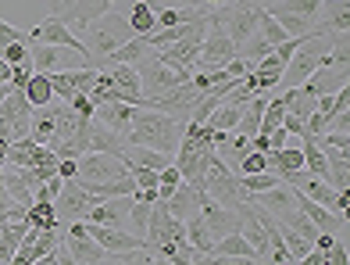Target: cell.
<instances>
[{"instance_id":"6da1fadb","label":"cell","mask_w":350,"mask_h":265,"mask_svg":"<svg viewBox=\"0 0 350 265\" xmlns=\"http://www.w3.org/2000/svg\"><path fill=\"white\" fill-rule=\"evenodd\" d=\"M183 129H186V122L172 118V115H161V112H154V108H133L125 147H150V151H161L168 158H175Z\"/></svg>"},{"instance_id":"7a4b0ae2","label":"cell","mask_w":350,"mask_h":265,"mask_svg":"<svg viewBox=\"0 0 350 265\" xmlns=\"http://www.w3.org/2000/svg\"><path fill=\"white\" fill-rule=\"evenodd\" d=\"M136 75H139V93L143 101H157L161 93L175 90L193 79V72H186L179 65H172V61H165L157 51H150L143 61H136Z\"/></svg>"},{"instance_id":"3957f363","label":"cell","mask_w":350,"mask_h":265,"mask_svg":"<svg viewBox=\"0 0 350 265\" xmlns=\"http://www.w3.org/2000/svg\"><path fill=\"white\" fill-rule=\"evenodd\" d=\"M136 33H133V25H129V18L125 14H115V11H107V14H100L97 22H93L90 29H86V54H90V61L97 65V61H104L107 54H115L122 43H129Z\"/></svg>"},{"instance_id":"277c9868","label":"cell","mask_w":350,"mask_h":265,"mask_svg":"<svg viewBox=\"0 0 350 265\" xmlns=\"http://www.w3.org/2000/svg\"><path fill=\"white\" fill-rule=\"evenodd\" d=\"M325 54H329V36H322V33L304 36V40H300V47L293 51L290 65H286V72H282V86H286V90L304 86L311 75L318 72V65L325 61Z\"/></svg>"},{"instance_id":"5b68a950","label":"cell","mask_w":350,"mask_h":265,"mask_svg":"<svg viewBox=\"0 0 350 265\" xmlns=\"http://www.w3.org/2000/svg\"><path fill=\"white\" fill-rule=\"evenodd\" d=\"M208 25L221 29V33L240 47L258 29V8H250V0H226L221 8H215L208 14Z\"/></svg>"},{"instance_id":"8992f818","label":"cell","mask_w":350,"mask_h":265,"mask_svg":"<svg viewBox=\"0 0 350 265\" xmlns=\"http://www.w3.org/2000/svg\"><path fill=\"white\" fill-rule=\"evenodd\" d=\"M200 190H204V194H211V197L218 201V205H226V208H236L240 201H247L240 176H236V173H232V168H229L226 162H221V158H215V162L208 165V173H204Z\"/></svg>"},{"instance_id":"52a82bcc","label":"cell","mask_w":350,"mask_h":265,"mask_svg":"<svg viewBox=\"0 0 350 265\" xmlns=\"http://www.w3.org/2000/svg\"><path fill=\"white\" fill-rule=\"evenodd\" d=\"M236 58V43L221 33V29L208 25V36L200 43V54L193 61V72H221Z\"/></svg>"},{"instance_id":"ba28073f","label":"cell","mask_w":350,"mask_h":265,"mask_svg":"<svg viewBox=\"0 0 350 265\" xmlns=\"http://www.w3.org/2000/svg\"><path fill=\"white\" fill-rule=\"evenodd\" d=\"M197 205H200V219H204V226H208V233L218 240V237H229V233H240V212L236 208H226V205H218V201L211 197V194H204L200 190V197H197Z\"/></svg>"},{"instance_id":"9c48e42d","label":"cell","mask_w":350,"mask_h":265,"mask_svg":"<svg viewBox=\"0 0 350 265\" xmlns=\"http://www.w3.org/2000/svg\"><path fill=\"white\" fill-rule=\"evenodd\" d=\"M93 205H97V197L86 194L83 186H79V179H65V186H61V194L54 201V212H57L61 223H83Z\"/></svg>"},{"instance_id":"30bf717a","label":"cell","mask_w":350,"mask_h":265,"mask_svg":"<svg viewBox=\"0 0 350 265\" xmlns=\"http://www.w3.org/2000/svg\"><path fill=\"white\" fill-rule=\"evenodd\" d=\"M122 176H129L125 162L115 158V154H97V151L83 154L79 158V173H75V179H83V183H107V179H122Z\"/></svg>"},{"instance_id":"8fae6325","label":"cell","mask_w":350,"mask_h":265,"mask_svg":"<svg viewBox=\"0 0 350 265\" xmlns=\"http://www.w3.org/2000/svg\"><path fill=\"white\" fill-rule=\"evenodd\" d=\"M65 226H68V229L61 233V247H65V251H68L79 265H97V262L107 258V251L90 237L83 223H65Z\"/></svg>"},{"instance_id":"7c38bea8","label":"cell","mask_w":350,"mask_h":265,"mask_svg":"<svg viewBox=\"0 0 350 265\" xmlns=\"http://www.w3.org/2000/svg\"><path fill=\"white\" fill-rule=\"evenodd\" d=\"M197 101H200V90L193 86V79H189V83H183V86L161 93L157 101H147V108H154V112H161V115H172V118H179V122H189Z\"/></svg>"},{"instance_id":"4fadbf2b","label":"cell","mask_w":350,"mask_h":265,"mask_svg":"<svg viewBox=\"0 0 350 265\" xmlns=\"http://www.w3.org/2000/svg\"><path fill=\"white\" fill-rule=\"evenodd\" d=\"M29 40H33V43H46V47H61V51H75V54H83V58L90 61L86 43L79 40L61 18H43L33 33H29Z\"/></svg>"},{"instance_id":"5bb4252c","label":"cell","mask_w":350,"mask_h":265,"mask_svg":"<svg viewBox=\"0 0 350 265\" xmlns=\"http://www.w3.org/2000/svg\"><path fill=\"white\" fill-rule=\"evenodd\" d=\"M97 75H100V68H93V65H86V68H68V72L51 75L54 97L68 101V97H75V93H90L93 83H97Z\"/></svg>"},{"instance_id":"9a60e30c","label":"cell","mask_w":350,"mask_h":265,"mask_svg":"<svg viewBox=\"0 0 350 265\" xmlns=\"http://www.w3.org/2000/svg\"><path fill=\"white\" fill-rule=\"evenodd\" d=\"M350 29V4L347 0H322L314 18V33L322 36H347Z\"/></svg>"},{"instance_id":"2e32d148","label":"cell","mask_w":350,"mask_h":265,"mask_svg":"<svg viewBox=\"0 0 350 265\" xmlns=\"http://www.w3.org/2000/svg\"><path fill=\"white\" fill-rule=\"evenodd\" d=\"M111 4H115V0H72V4L57 14V18L65 22L68 29H90L93 22L100 18V14L111 11ZM51 18H54V14H51Z\"/></svg>"},{"instance_id":"e0dca14e","label":"cell","mask_w":350,"mask_h":265,"mask_svg":"<svg viewBox=\"0 0 350 265\" xmlns=\"http://www.w3.org/2000/svg\"><path fill=\"white\" fill-rule=\"evenodd\" d=\"M83 226H86V233L104 247L107 255H125V251H136V247H143V240L136 237V233L111 229V226H97V223H83Z\"/></svg>"},{"instance_id":"ac0fdd59","label":"cell","mask_w":350,"mask_h":265,"mask_svg":"<svg viewBox=\"0 0 350 265\" xmlns=\"http://www.w3.org/2000/svg\"><path fill=\"white\" fill-rule=\"evenodd\" d=\"M129 208H133V197H111V201H97L90 208V215L83 223H97V226H111V229H122L129 223Z\"/></svg>"},{"instance_id":"d6986e66","label":"cell","mask_w":350,"mask_h":265,"mask_svg":"<svg viewBox=\"0 0 350 265\" xmlns=\"http://www.w3.org/2000/svg\"><path fill=\"white\" fill-rule=\"evenodd\" d=\"M247 201H254L258 208H265L275 223H286V219H290V215L297 212L293 190H290V186H282V183L272 186V190H265V194H254V197H247Z\"/></svg>"},{"instance_id":"ffe728a7","label":"cell","mask_w":350,"mask_h":265,"mask_svg":"<svg viewBox=\"0 0 350 265\" xmlns=\"http://www.w3.org/2000/svg\"><path fill=\"white\" fill-rule=\"evenodd\" d=\"M318 8H322V0H279V4L268 8V14L279 22V18H293L300 25L314 29V18H318Z\"/></svg>"},{"instance_id":"44dd1931","label":"cell","mask_w":350,"mask_h":265,"mask_svg":"<svg viewBox=\"0 0 350 265\" xmlns=\"http://www.w3.org/2000/svg\"><path fill=\"white\" fill-rule=\"evenodd\" d=\"M90 151H97V154H115V158H125V136L115 133V129H107L104 122L97 118H90Z\"/></svg>"},{"instance_id":"7402d4cb","label":"cell","mask_w":350,"mask_h":265,"mask_svg":"<svg viewBox=\"0 0 350 265\" xmlns=\"http://www.w3.org/2000/svg\"><path fill=\"white\" fill-rule=\"evenodd\" d=\"M347 83H350V75H347L343 68H336V65H329V54H325V61L318 65V72L304 83V90L314 93V97H322V93H336V90L347 86Z\"/></svg>"},{"instance_id":"603a6c76","label":"cell","mask_w":350,"mask_h":265,"mask_svg":"<svg viewBox=\"0 0 350 265\" xmlns=\"http://www.w3.org/2000/svg\"><path fill=\"white\" fill-rule=\"evenodd\" d=\"M197 197H200V186H193V183H179L175 186V194L165 201V208L175 215V219H193V215H200V205H197Z\"/></svg>"},{"instance_id":"cb8c5ba5","label":"cell","mask_w":350,"mask_h":265,"mask_svg":"<svg viewBox=\"0 0 350 265\" xmlns=\"http://www.w3.org/2000/svg\"><path fill=\"white\" fill-rule=\"evenodd\" d=\"M93 118L125 136L129 133V122H133V108L122 104V101H100V104H93Z\"/></svg>"},{"instance_id":"d4e9b609","label":"cell","mask_w":350,"mask_h":265,"mask_svg":"<svg viewBox=\"0 0 350 265\" xmlns=\"http://www.w3.org/2000/svg\"><path fill=\"white\" fill-rule=\"evenodd\" d=\"M147 54H150L147 40H143V36H133L129 43H122L115 54H107L104 61H97V65H93V68H100V65H136V61H143Z\"/></svg>"},{"instance_id":"484cf974","label":"cell","mask_w":350,"mask_h":265,"mask_svg":"<svg viewBox=\"0 0 350 265\" xmlns=\"http://www.w3.org/2000/svg\"><path fill=\"white\" fill-rule=\"evenodd\" d=\"M325 165H329V186L332 190H350V158L347 151H332L325 147Z\"/></svg>"},{"instance_id":"4316f807","label":"cell","mask_w":350,"mask_h":265,"mask_svg":"<svg viewBox=\"0 0 350 265\" xmlns=\"http://www.w3.org/2000/svg\"><path fill=\"white\" fill-rule=\"evenodd\" d=\"M0 183H4V190L18 201V205L25 208H33V190H29V183L22 176V168H14V165H0Z\"/></svg>"},{"instance_id":"83f0119b","label":"cell","mask_w":350,"mask_h":265,"mask_svg":"<svg viewBox=\"0 0 350 265\" xmlns=\"http://www.w3.org/2000/svg\"><path fill=\"white\" fill-rule=\"evenodd\" d=\"M25 101L29 108H46L54 104V86H51V72H33L25 83Z\"/></svg>"},{"instance_id":"f1b7e54d","label":"cell","mask_w":350,"mask_h":265,"mask_svg":"<svg viewBox=\"0 0 350 265\" xmlns=\"http://www.w3.org/2000/svg\"><path fill=\"white\" fill-rule=\"evenodd\" d=\"M243 108L247 104H232V101H221L215 112H211V118L204 122L208 129H215V133H232L236 129V122H240V115H243Z\"/></svg>"},{"instance_id":"f546056e","label":"cell","mask_w":350,"mask_h":265,"mask_svg":"<svg viewBox=\"0 0 350 265\" xmlns=\"http://www.w3.org/2000/svg\"><path fill=\"white\" fill-rule=\"evenodd\" d=\"M272 51H275V47L268 43V40H265V36L258 33V29H254V33H250V36H247V40H243L240 47H236V58H240V61H247V65L254 68V65H258L261 58H268Z\"/></svg>"},{"instance_id":"4dcf8cb0","label":"cell","mask_w":350,"mask_h":265,"mask_svg":"<svg viewBox=\"0 0 350 265\" xmlns=\"http://www.w3.org/2000/svg\"><path fill=\"white\" fill-rule=\"evenodd\" d=\"M183 226H186V240H189V247H193V251H197V258L211 255V247H215V237L208 233V226H204V219H200V215H193V219H186Z\"/></svg>"},{"instance_id":"1f68e13d","label":"cell","mask_w":350,"mask_h":265,"mask_svg":"<svg viewBox=\"0 0 350 265\" xmlns=\"http://www.w3.org/2000/svg\"><path fill=\"white\" fill-rule=\"evenodd\" d=\"M122 162H129V165H143V168H154V173H161V168L172 165L168 154L161 151H150V147H125V158Z\"/></svg>"},{"instance_id":"d6a6232c","label":"cell","mask_w":350,"mask_h":265,"mask_svg":"<svg viewBox=\"0 0 350 265\" xmlns=\"http://www.w3.org/2000/svg\"><path fill=\"white\" fill-rule=\"evenodd\" d=\"M211 255H229V258H258L254 255V247L250 240L243 237V233H229V237H218L215 247H211Z\"/></svg>"},{"instance_id":"836d02e7","label":"cell","mask_w":350,"mask_h":265,"mask_svg":"<svg viewBox=\"0 0 350 265\" xmlns=\"http://www.w3.org/2000/svg\"><path fill=\"white\" fill-rule=\"evenodd\" d=\"M125 18H129V25H133V33H136V36H150V33H157V18H154V11L143 4V0H136L133 11L125 14Z\"/></svg>"},{"instance_id":"e575fe53","label":"cell","mask_w":350,"mask_h":265,"mask_svg":"<svg viewBox=\"0 0 350 265\" xmlns=\"http://www.w3.org/2000/svg\"><path fill=\"white\" fill-rule=\"evenodd\" d=\"M29 140H36V144H43V147L54 144V115H51V108H40V112L33 115V129H29Z\"/></svg>"},{"instance_id":"d590c367","label":"cell","mask_w":350,"mask_h":265,"mask_svg":"<svg viewBox=\"0 0 350 265\" xmlns=\"http://www.w3.org/2000/svg\"><path fill=\"white\" fill-rule=\"evenodd\" d=\"M25 223L33 229H61V219H57L54 205H33L25 212Z\"/></svg>"},{"instance_id":"8d00e7d4","label":"cell","mask_w":350,"mask_h":265,"mask_svg":"<svg viewBox=\"0 0 350 265\" xmlns=\"http://www.w3.org/2000/svg\"><path fill=\"white\" fill-rule=\"evenodd\" d=\"M29 58H33V68H36V72H54V68H57V61H61V47L36 43L33 51H29Z\"/></svg>"},{"instance_id":"74e56055","label":"cell","mask_w":350,"mask_h":265,"mask_svg":"<svg viewBox=\"0 0 350 265\" xmlns=\"http://www.w3.org/2000/svg\"><path fill=\"white\" fill-rule=\"evenodd\" d=\"M240 183H243V194L254 197V194H265V190H272V186H279L282 179L275 173H254V176H240Z\"/></svg>"},{"instance_id":"f35d334b","label":"cell","mask_w":350,"mask_h":265,"mask_svg":"<svg viewBox=\"0 0 350 265\" xmlns=\"http://www.w3.org/2000/svg\"><path fill=\"white\" fill-rule=\"evenodd\" d=\"M282 226H290L293 233H300V237H304L311 247H314V240H318V237H322V233H318V226H314V223H311V219H308V215L300 212V208H297V212H293V215H290V219H286Z\"/></svg>"},{"instance_id":"ab89813d","label":"cell","mask_w":350,"mask_h":265,"mask_svg":"<svg viewBox=\"0 0 350 265\" xmlns=\"http://www.w3.org/2000/svg\"><path fill=\"white\" fill-rule=\"evenodd\" d=\"M258 33H261L268 43H272V47H279V43H286V40H290V36L282 33V25H279V22H275L268 11H258Z\"/></svg>"},{"instance_id":"60d3db41","label":"cell","mask_w":350,"mask_h":265,"mask_svg":"<svg viewBox=\"0 0 350 265\" xmlns=\"http://www.w3.org/2000/svg\"><path fill=\"white\" fill-rule=\"evenodd\" d=\"M236 173L240 176H254V173H268V162H265V154L261 151H247L236 158Z\"/></svg>"},{"instance_id":"b9f144b4","label":"cell","mask_w":350,"mask_h":265,"mask_svg":"<svg viewBox=\"0 0 350 265\" xmlns=\"http://www.w3.org/2000/svg\"><path fill=\"white\" fill-rule=\"evenodd\" d=\"M179 183H183V176H179V168H175V165L161 168V173H157V201H168Z\"/></svg>"},{"instance_id":"7bdbcfd3","label":"cell","mask_w":350,"mask_h":265,"mask_svg":"<svg viewBox=\"0 0 350 265\" xmlns=\"http://www.w3.org/2000/svg\"><path fill=\"white\" fill-rule=\"evenodd\" d=\"M61 186H65V179H61V176H51L46 183H40L36 190H33V205H54L57 194H61Z\"/></svg>"},{"instance_id":"ee69618b","label":"cell","mask_w":350,"mask_h":265,"mask_svg":"<svg viewBox=\"0 0 350 265\" xmlns=\"http://www.w3.org/2000/svg\"><path fill=\"white\" fill-rule=\"evenodd\" d=\"M147 219H150V205H143V201H136V197H133L129 223H133V229H136V237H139V240L147 237Z\"/></svg>"},{"instance_id":"f6af8a7d","label":"cell","mask_w":350,"mask_h":265,"mask_svg":"<svg viewBox=\"0 0 350 265\" xmlns=\"http://www.w3.org/2000/svg\"><path fill=\"white\" fill-rule=\"evenodd\" d=\"M193 265H268L261 258H229V255H204Z\"/></svg>"},{"instance_id":"bcb514c9","label":"cell","mask_w":350,"mask_h":265,"mask_svg":"<svg viewBox=\"0 0 350 265\" xmlns=\"http://www.w3.org/2000/svg\"><path fill=\"white\" fill-rule=\"evenodd\" d=\"M4 61L14 68V65H29L33 58H29V47H25V43H8V47H4Z\"/></svg>"},{"instance_id":"7dc6e473","label":"cell","mask_w":350,"mask_h":265,"mask_svg":"<svg viewBox=\"0 0 350 265\" xmlns=\"http://www.w3.org/2000/svg\"><path fill=\"white\" fill-rule=\"evenodd\" d=\"M115 258H122V265H154V251H150L147 244H143V247H136V251L115 255Z\"/></svg>"},{"instance_id":"c3c4849f","label":"cell","mask_w":350,"mask_h":265,"mask_svg":"<svg viewBox=\"0 0 350 265\" xmlns=\"http://www.w3.org/2000/svg\"><path fill=\"white\" fill-rule=\"evenodd\" d=\"M68 108H72L79 118H93V101H90V93H75V97H68Z\"/></svg>"},{"instance_id":"681fc988","label":"cell","mask_w":350,"mask_h":265,"mask_svg":"<svg viewBox=\"0 0 350 265\" xmlns=\"http://www.w3.org/2000/svg\"><path fill=\"white\" fill-rule=\"evenodd\" d=\"M8 43H25V33H22V29H14L11 22L0 18V51H4Z\"/></svg>"},{"instance_id":"f907efd6","label":"cell","mask_w":350,"mask_h":265,"mask_svg":"<svg viewBox=\"0 0 350 265\" xmlns=\"http://www.w3.org/2000/svg\"><path fill=\"white\" fill-rule=\"evenodd\" d=\"M221 75H226V79H247V75H250V65H247V61H240V58H232L229 65L221 68Z\"/></svg>"},{"instance_id":"816d5d0a","label":"cell","mask_w":350,"mask_h":265,"mask_svg":"<svg viewBox=\"0 0 350 265\" xmlns=\"http://www.w3.org/2000/svg\"><path fill=\"white\" fill-rule=\"evenodd\" d=\"M250 72H272V75H282V72H286V65H282V61H279L275 54H268V58H261Z\"/></svg>"},{"instance_id":"f5cc1de1","label":"cell","mask_w":350,"mask_h":265,"mask_svg":"<svg viewBox=\"0 0 350 265\" xmlns=\"http://www.w3.org/2000/svg\"><path fill=\"white\" fill-rule=\"evenodd\" d=\"M282 129H286V136H308L304 118H297V115H282Z\"/></svg>"},{"instance_id":"db71d44e","label":"cell","mask_w":350,"mask_h":265,"mask_svg":"<svg viewBox=\"0 0 350 265\" xmlns=\"http://www.w3.org/2000/svg\"><path fill=\"white\" fill-rule=\"evenodd\" d=\"M75 173H79V158H61L57 162V176L61 179H75Z\"/></svg>"},{"instance_id":"11a10c76","label":"cell","mask_w":350,"mask_h":265,"mask_svg":"<svg viewBox=\"0 0 350 265\" xmlns=\"http://www.w3.org/2000/svg\"><path fill=\"white\" fill-rule=\"evenodd\" d=\"M297 265H325V255H322V247H311V251L300 258Z\"/></svg>"},{"instance_id":"9f6ffc18","label":"cell","mask_w":350,"mask_h":265,"mask_svg":"<svg viewBox=\"0 0 350 265\" xmlns=\"http://www.w3.org/2000/svg\"><path fill=\"white\" fill-rule=\"evenodd\" d=\"M54 258H57V265H79V262H75V258H72V255H68V251H65V247H61V244L54 247Z\"/></svg>"},{"instance_id":"6f0895ef","label":"cell","mask_w":350,"mask_h":265,"mask_svg":"<svg viewBox=\"0 0 350 265\" xmlns=\"http://www.w3.org/2000/svg\"><path fill=\"white\" fill-rule=\"evenodd\" d=\"M133 197H136V201H143V205H157V190H136Z\"/></svg>"},{"instance_id":"680465c9","label":"cell","mask_w":350,"mask_h":265,"mask_svg":"<svg viewBox=\"0 0 350 265\" xmlns=\"http://www.w3.org/2000/svg\"><path fill=\"white\" fill-rule=\"evenodd\" d=\"M68 4H72V0H51V14H54V18H57V14L65 11Z\"/></svg>"},{"instance_id":"91938a15","label":"cell","mask_w":350,"mask_h":265,"mask_svg":"<svg viewBox=\"0 0 350 265\" xmlns=\"http://www.w3.org/2000/svg\"><path fill=\"white\" fill-rule=\"evenodd\" d=\"M272 4H279V0H250V8H258V11H268Z\"/></svg>"},{"instance_id":"94428289","label":"cell","mask_w":350,"mask_h":265,"mask_svg":"<svg viewBox=\"0 0 350 265\" xmlns=\"http://www.w3.org/2000/svg\"><path fill=\"white\" fill-rule=\"evenodd\" d=\"M154 265H172V262H165V258H157V255H154Z\"/></svg>"},{"instance_id":"6125c7cd","label":"cell","mask_w":350,"mask_h":265,"mask_svg":"<svg viewBox=\"0 0 350 265\" xmlns=\"http://www.w3.org/2000/svg\"><path fill=\"white\" fill-rule=\"evenodd\" d=\"M97 265H107V258H104V262H97Z\"/></svg>"}]
</instances>
